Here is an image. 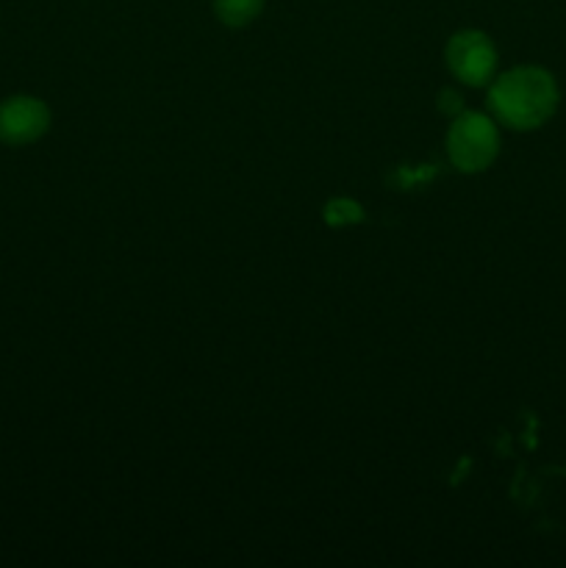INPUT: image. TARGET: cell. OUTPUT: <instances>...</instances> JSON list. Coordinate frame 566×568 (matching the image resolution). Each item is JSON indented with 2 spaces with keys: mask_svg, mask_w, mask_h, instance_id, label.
<instances>
[{
  "mask_svg": "<svg viewBox=\"0 0 566 568\" xmlns=\"http://www.w3.org/2000/svg\"><path fill=\"white\" fill-rule=\"evenodd\" d=\"M558 87L542 67H514L488 89V109L514 131H533L555 114Z\"/></svg>",
  "mask_w": 566,
  "mask_h": 568,
  "instance_id": "1",
  "label": "cell"
},
{
  "mask_svg": "<svg viewBox=\"0 0 566 568\" xmlns=\"http://www.w3.org/2000/svg\"><path fill=\"white\" fill-rule=\"evenodd\" d=\"M499 153V131L492 116L481 111H461L447 133V155L455 170L475 172L488 170Z\"/></svg>",
  "mask_w": 566,
  "mask_h": 568,
  "instance_id": "2",
  "label": "cell"
},
{
  "mask_svg": "<svg viewBox=\"0 0 566 568\" xmlns=\"http://www.w3.org/2000/svg\"><path fill=\"white\" fill-rule=\"evenodd\" d=\"M444 59H447L449 72L469 87H483L492 81L494 70H497V50L483 31L453 33L447 50H444Z\"/></svg>",
  "mask_w": 566,
  "mask_h": 568,
  "instance_id": "3",
  "label": "cell"
},
{
  "mask_svg": "<svg viewBox=\"0 0 566 568\" xmlns=\"http://www.w3.org/2000/svg\"><path fill=\"white\" fill-rule=\"evenodd\" d=\"M50 128V111L37 98H9L0 103V142L11 148L37 142Z\"/></svg>",
  "mask_w": 566,
  "mask_h": 568,
  "instance_id": "4",
  "label": "cell"
},
{
  "mask_svg": "<svg viewBox=\"0 0 566 568\" xmlns=\"http://www.w3.org/2000/svg\"><path fill=\"white\" fill-rule=\"evenodd\" d=\"M266 0H214L216 20L228 28H244L264 11Z\"/></svg>",
  "mask_w": 566,
  "mask_h": 568,
  "instance_id": "5",
  "label": "cell"
},
{
  "mask_svg": "<svg viewBox=\"0 0 566 568\" xmlns=\"http://www.w3.org/2000/svg\"><path fill=\"white\" fill-rule=\"evenodd\" d=\"M364 220V211H361L358 203L353 200H331L325 205V222L327 225H350V222H361Z\"/></svg>",
  "mask_w": 566,
  "mask_h": 568,
  "instance_id": "6",
  "label": "cell"
},
{
  "mask_svg": "<svg viewBox=\"0 0 566 568\" xmlns=\"http://www.w3.org/2000/svg\"><path fill=\"white\" fill-rule=\"evenodd\" d=\"M438 111L458 116L461 111H464V98H461L455 89H442V92H438Z\"/></svg>",
  "mask_w": 566,
  "mask_h": 568,
  "instance_id": "7",
  "label": "cell"
}]
</instances>
